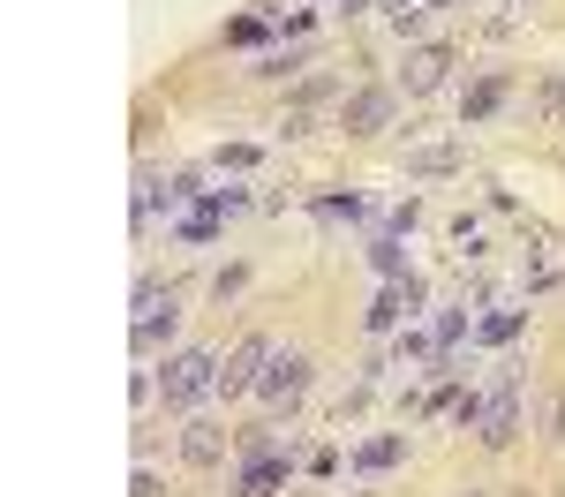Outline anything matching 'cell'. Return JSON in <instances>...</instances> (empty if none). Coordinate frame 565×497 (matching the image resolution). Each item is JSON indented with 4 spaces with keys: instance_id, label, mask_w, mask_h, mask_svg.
<instances>
[{
    "instance_id": "obj_1",
    "label": "cell",
    "mask_w": 565,
    "mask_h": 497,
    "mask_svg": "<svg viewBox=\"0 0 565 497\" xmlns=\"http://www.w3.org/2000/svg\"><path fill=\"white\" fill-rule=\"evenodd\" d=\"M159 400H167V414H196L204 400H218V355L212 347H181V355H167V369H159Z\"/></svg>"
},
{
    "instance_id": "obj_2",
    "label": "cell",
    "mask_w": 565,
    "mask_h": 497,
    "mask_svg": "<svg viewBox=\"0 0 565 497\" xmlns=\"http://www.w3.org/2000/svg\"><path fill=\"white\" fill-rule=\"evenodd\" d=\"M476 437L490 452H505L513 437H521V361H505L498 369V385L482 392V422H476Z\"/></svg>"
},
{
    "instance_id": "obj_3",
    "label": "cell",
    "mask_w": 565,
    "mask_h": 497,
    "mask_svg": "<svg viewBox=\"0 0 565 497\" xmlns=\"http://www.w3.org/2000/svg\"><path fill=\"white\" fill-rule=\"evenodd\" d=\"M423 302H430L423 271H407V279H385V287H377V302L362 310V324H370V339H392L399 324H415V316H423Z\"/></svg>"
},
{
    "instance_id": "obj_4",
    "label": "cell",
    "mask_w": 565,
    "mask_h": 497,
    "mask_svg": "<svg viewBox=\"0 0 565 497\" xmlns=\"http://www.w3.org/2000/svg\"><path fill=\"white\" fill-rule=\"evenodd\" d=\"M271 332H242L226 355H218V400H242V392H257V377L271 369Z\"/></svg>"
},
{
    "instance_id": "obj_5",
    "label": "cell",
    "mask_w": 565,
    "mask_h": 497,
    "mask_svg": "<svg viewBox=\"0 0 565 497\" xmlns=\"http://www.w3.org/2000/svg\"><path fill=\"white\" fill-rule=\"evenodd\" d=\"M399 121V84H362L340 98V136H385Z\"/></svg>"
},
{
    "instance_id": "obj_6",
    "label": "cell",
    "mask_w": 565,
    "mask_h": 497,
    "mask_svg": "<svg viewBox=\"0 0 565 497\" xmlns=\"http://www.w3.org/2000/svg\"><path fill=\"white\" fill-rule=\"evenodd\" d=\"M309 377H317L309 355H271V369L257 377V400L271 407V414H295V407L309 400Z\"/></svg>"
},
{
    "instance_id": "obj_7",
    "label": "cell",
    "mask_w": 565,
    "mask_h": 497,
    "mask_svg": "<svg viewBox=\"0 0 565 497\" xmlns=\"http://www.w3.org/2000/svg\"><path fill=\"white\" fill-rule=\"evenodd\" d=\"M452 61H460L452 45L423 39V45H407V53H399V76H392V84H399V98H430V90L452 76Z\"/></svg>"
},
{
    "instance_id": "obj_8",
    "label": "cell",
    "mask_w": 565,
    "mask_h": 497,
    "mask_svg": "<svg viewBox=\"0 0 565 497\" xmlns=\"http://www.w3.org/2000/svg\"><path fill=\"white\" fill-rule=\"evenodd\" d=\"M295 467H309V460H302V437H287V452H271V460H242V475H234V497H279Z\"/></svg>"
},
{
    "instance_id": "obj_9",
    "label": "cell",
    "mask_w": 565,
    "mask_h": 497,
    "mask_svg": "<svg viewBox=\"0 0 565 497\" xmlns=\"http://www.w3.org/2000/svg\"><path fill=\"white\" fill-rule=\"evenodd\" d=\"M226 445H234V437H226V422H212V414H189V422H181V460H189V467H218Z\"/></svg>"
},
{
    "instance_id": "obj_10",
    "label": "cell",
    "mask_w": 565,
    "mask_h": 497,
    "mask_svg": "<svg viewBox=\"0 0 565 497\" xmlns=\"http://www.w3.org/2000/svg\"><path fill=\"white\" fill-rule=\"evenodd\" d=\"M174 332H181V302H174V310H151V316H136V332H129L136 361H159L167 347H174Z\"/></svg>"
},
{
    "instance_id": "obj_11",
    "label": "cell",
    "mask_w": 565,
    "mask_h": 497,
    "mask_svg": "<svg viewBox=\"0 0 565 497\" xmlns=\"http://www.w3.org/2000/svg\"><path fill=\"white\" fill-rule=\"evenodd\" d=\"M505 98H513V76H505V68H490V76H482V84L460 98V129H482V121H490Z\"/></svg>"
},
{
    "instance_id": "obj_12",
    "label": "cell",
    "mask_w": 565,
    "mask_h": 497,
    "mask_svg": "<svg viewBox=\"0 0 565 497\" xmlns=\"http://www.w3.org/2000/svg\"><path fill=\"white\" fill-rule=\"evenodd\" d=\"M527 121H535V129H565V68L535 76V90H527Z\"/></svg>"
},
{
    "instance_id": "obj_13",
    "label": "cell",
    "mask_w": 565,
    "mask_h": 497,
    "mask_svg": "<svg viewBox=\"0 0 565 497\" xmlns=\"http://www.w3.org/2000/svg\"><path fill=\"white\" fill-rule=\"evenodd\" d=\"M218 226H226V212H218L212 188H204V196H196V204H189V212H181L167 234H174V241H218Z\"/></svg>"
},
{
    "instance_id": "obj_14",
    "label": "cell",
    "mask_w": 565,
    "mask_h": 497,
    "mask_svg": "<svg viewBox=\"0 0 565 497\" xmlns=\"http://www.w3.org/2000/svg\"><path fill=\"white\" fill-rule=\"evenodd\" d=\"M468 166V151L460 143H423V151H407V181H445Z\"/></svg>"
},
{
    "instance_id": "obj_15",
    "label": "cell",
    "mask_w": 565,
    "mask_h": 497,
    "mask_svg": "<svg viewBox=\"0 0 565 497\" xmlns=\"http://www.w3.org/2000/svg\"><path fill=\"white\" fill-rule=\"evenodd\" d=\"M309 212H317L324 226H370V219H377V212H370V196H354V188H332V196H317Z\"/></svg>"
},
{
    "instance_id": "obj_16",
    "label": "cell",
    "mask_w": 565,
    "mask_h": 497,
    "mask_svg": "<svg viewBox=\"0 0 565 497\" xmlns=\"http://www.w3.org/2000/svg\"><path fill=\"white\" fill-rule=\"evenodd\" d=\"M385 8V31L399 45H423V23H430V0H377Z\"/></svg>"
},
{
    "instance_id": "obj_17",
    "label": "cell",
    "mask_w": 565,
    "mask_h": 497,
    "mask_svg": "<svg viewBox=\"0 0 565 497\" xmlns=\"http://www.w3.org/2000/svg\"><path fill=\"white\" fill-rule=\"evenodd\" d=\"M407 460V437L392 430V437H370V445H354V475H392Z\"/></svg>"
},
{
    "instance_id": "obj_18",
    "label": "cell",
    "mask_w": 565,
    "mask_h": 497,
    "mask_svg": "<svg viewBox=\"0 0 565 497\" xmlns=\"http://www.w3.org/2000/svg\"><path fill=\"white\" fill-rule=\"evenodd\" d=\"M309 53H317V45H271V53H257V68H249V76H264V84H279V76H302Z\"/></svg>"
},
{
    "instance_id": "obj_19",
    "label": "cell",
    "mask_w": 565,
    "mask_h": 497,
    "mask_svg": "<svg viewBox=\"0 0 565 497\" xmlns=\"http://www.w3.org/2000/svg\"><path fill=\"white\" fill-rule=\"evenodd\" d=\"M527 332V310H490V316H476V339L482 347H513Z\"/></svg>"
},
{
    "instance_id": "obj_20",
    "label": "cell",
    "mask_w": 565,
    "mask_h": 497,
    "mask_svg": "<svg viewBox=\"0 0 565 497\" xmlns=\"http://www.w3.org/2000/svg\"><path fill=\"white\" fill-rule=\"evenodd\" d=\"M415 226H423V196H399L392 212H377V219H370V234H399V241H407Z\"/></svg>"
},
{
    "instance_id": "obj_21",
    "label": "cell",
    "mask_w": 565,
    "mask_h": 497,
    "mask_svg": "<svg viewBox=\"0 0 565 497\" xmlns=\"http://www.w3.org/2000/svg\"><path fill=\"white\" fill-rule=\"evenodd\" d=\"M370 264H377V279H407V241L399 234H370Z\"/></svg>"
},
{
    "instance_id": "obj_22",
    "label": "cell",
    "mask_w": 565,
    "mask_h": 497,
    "mask_svg": "<svg viewBox=\"0 0 565 497\" xmlns=\"http://www.w3.org/2000/svg\"><path fill=\"white\" fill-rule=\"evenodd\" d=\"M392 361H399V369H407V361H430L437 369V339L415 332V324H399V332H392Z\"/></svg>"
},
{
    "instance_id": "obj_23",
    "label": "cell",
    "mask_w": 565,
    "mask_h": 497,
    "mask_svg": "<svg viewBox=\"0 0 565 497\" xmlns=\"http://www.w3.org/2000/svg\"><path fill=\"white\" fill-rule=\"evenodd\" d=\"M271 39H279L271 15H234V23H226V45H257V53H271Z\"/></svg>"
},
{
    "instance_id": "obj_24",
    "label": "cell",
    "mask_w": 565,
    "mask_h": 497,
    "mask_svg": "<svg viewBox=\"0 0 565 497\" xmlns=\"http://www.w3.org/2000/svg\"><path fill=\"white\" fill-rule=\"evenodd\" d=\"M332 76H302V84H295V98H287V114H309V121H317V106H324V98H332Z\"/></svg>"
},
{
    "instance_id": "obj_25",
    "label": "cell",
    "mask_w": 565,
    "mask_h": 497,
    "mask_svg": "<svg viewBox=\"0 0 565 497\" xmlns=\"http://www.w3.org/2000/svg\"><path fill=\"white\" fill-rule=\"evenodd\" d=\"M174 302H181V287H174V279H167V287H159L151 271L136 279V316H151V310H174Z\"/></svg>"
},
{
    "instance_id": "obj_26",
    "label": "cell",
    "mask_w": 565,
    "mask_h": 497,
    "mask_svg": "<svg viewBox=\"0 0 565 497\" xmlns=\"http://www.w3.org/2000/svg\"><path fill=\"white\" fill-rule=\"evenodd\" d=\"M535 437H543V445H565V392H551V400H543V414H535Z\"/></svg>"
},
{
    "instance_id": "obj_27",
    "label": "cell",
    "mask_w": 565,
    "mask_h": 497,
    "mask_svg": "<svg viewBox=\"0 0 565 497\" xmlns=\"http://www.w3.org/2000/svg\"><path fill=\"white\" fill-rule=\"evenodd\" d=\"M129 407H136V414H143V407H159V361H143V369L129 377Z\"/></svg>"
},
{
    "instance_id": "obj_28",
    "label": "cell",
    "mask_w": 565,
    "mask_h": 497,
    "mask_svg": "<svg viewBox=\"0 0 565 497\" xmlns=\"http://www.w3.org/2000/svg\"><path fill=\"white\" fill-rule=\"evenodd\" d=\"M212 166H218V174H249V166H257V143H218Z\"/></svg>"
},
{
    "instance_id": "obj_29",
    "label": "cell",
    "mask_w": 565,
    "mask_h": 497,
    "mask_svg": "<svg viewBox=\"0 0 565 497\" xmlns=\"http://www.w3.org/2000/svg\"><path fill=\"white\" fill-rule=\"evenodd\" d=\"M242 287H249V264H226V271H218V279H212V294H218V302H234Z\"/></svg>"
},
{
    "instance_id": "obj_30",
    "label": "cell",
    "mask_w": 565,
    "mask_h": 497,
    "mask_svg": "<svg viewBox=\"0 0 565 497\" xmlns=\"http://www.w3.org/2000/svg\"><path fill=\"white\" fill-rule=\"evenodd\" d=\"M129 497H159V475H151V467H136V483H129Z\"/></svg>"
},
{
    "instance_id": "obj_31",
    "label": "cell",
    "mask_w": 565,
    "mask_h": 497,
    "mask_svg": "<svg viewBox=\"0 0 565 497\" xmlns=\"http://www.w3.org/2000/svg\"><path fill=\"white\" fill-rule=\"evenodd\" d=\"M332 8H348V15H362V8H370V0H332Z\"/></svg>"
},
{
    "instance_id": "obj_32",
    "label": "cell",
    "mask_w": 565,
    "mask_h": 497,
    "mask_svg": "<svg viewBox=\"0 0 565 497\" xmlns=\"http://www.w3.org/2000/svg\"><path fill=\"white\" fill-rule=\"evenodd\" d=\"M437 8H460V0H430V15H437Z\"/></svg>"
},
{
    "instance_id": "obj_33",
    "label": "cell",
    "mask_w": 565,
    "mask_h": 497,
    "mask_svg": "<svg viewBox=\"0 0 565 497\" xmlns=\"http://www.w3.org/2000/svg\"><path fill=\"white\" fill-rule=\"evenodd\" d=\"M468 497H482V490H468Z\"/></svg>"
},
{
    "instance_id": "obj_34",
    "label": "cell",
    "mask_w": 565,
    "mask_h": 497,
    "mask_svg": "<svg viewBox=\"0 0 565 497\" xmlns=\"http://www.w3.org/2000/svg\"><path fill=\"white\" fill-rule=\"evenodd\" d=\"M324 8H332V0H324Z\"/></svg>"
}]
</instances>
